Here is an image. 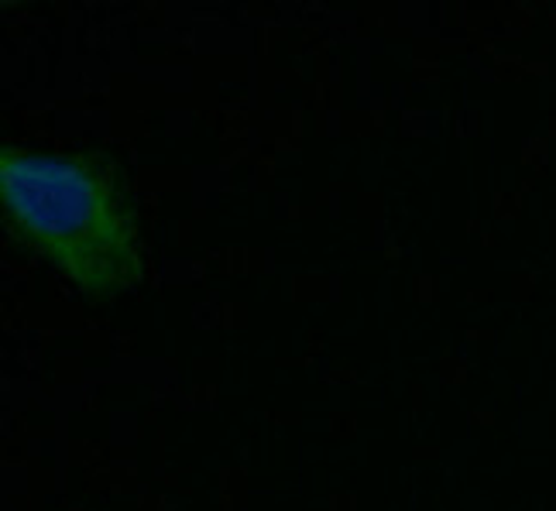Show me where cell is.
Instances as JSON below:
<instances>
[{"label": "cell", "mask_w": 556, "mask_h": 511, "mask_svg": "<svg viewBox=\"0 0 556 511\" xmlns=\"http://www.w3.org/2000/svg\"><path fill=\"white\" fill-rule=\"evenodd\" d=\"M0 203L11 238L41 254L90 299H117L144 274L138 200L103 148H0Z\"/></svg>", "instance_id": "cell-1"}]
</instances>
